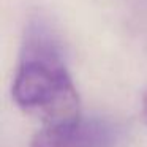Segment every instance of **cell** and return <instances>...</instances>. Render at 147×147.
I'll use <instances>...</instances> for the list:
<instances>
[{"label":"cell","instance_id":"cell-1","mask_svg":"<svg viewBox=\"0 0 147 147\" xmlns=\"http://www.w3.org/2000/svg\"><path fill=\"white\" fill-rule=\"evenodd\" d=\"M11 95L26 114L45 125L81 115V100L68 73L59 36L41 18L29 21L24 30Z\"/></svg>","mask_w":147,"mask_h":147},{"label":"cell","instance_id":"cell-2","mask_svg":"<svg viewBox=\"0 0 147 147\" xmlns=\"http://www.w3.org/2000/svg\"><path fill=\"white\" fill-rule=\"evenodd\" d=\"M123 128L106 117H82L48 123L33 134L30 147H120Z\"/></svg>","mask_w":147,"mask_h":147},{"label":"cell","instance_id":"cell-3","mask_svg":"<svg viewBox=\"0 0 147 147\" xmlns=\"http://www.w3.org/2000/svg\"><path fill=\"white\" fill-rule=\"evenodd\" d=\"M142 117H144V120H146V123H147V90L142 95Z\"/></svg>","mask_w":147,"mask_h":147}]
</instances>
